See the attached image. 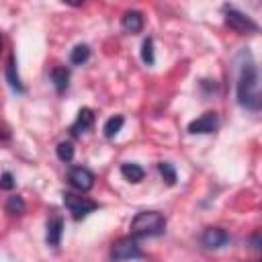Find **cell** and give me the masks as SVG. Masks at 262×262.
I'll return each instance as SVG.
<instances>
[{"label": "cell", "instance_id": "1", "mask_svg": "<svg viewBox=\"0 0 262 262\" xmlns=\"http://www.w3.org/2000/svg\"><path fill=\"white\" fill-rule=\"evenodd\" d=\"M237 84H235V94L239 106L258 113L262 106V96H260V76H258V66L250 51H242L237 55Z\"/></svg>", "mask_w": 262, "mask_h": 262}, {"label": "cell", "instance_id": "2", "mask_svg": "<svg viewBox=\"0 0 262 262\" xmlns=\"http://www.w3.org/2000/svg\"><path fill=\"white\" fill-rule=\"evenodd\" d=\"M131 237H154L166 231V217L158 211H141L131 219Z\"/></svg>", "mask_w": 262, "mask_h": 262}, {"label": "cell", "instance_id": "3", "mask_svg": "<svg viewBox=\"0 0 262 262\" xmlns=\"http://www.w3.org/2000/svg\"><path fill=\"white\" fill-rule=\"evenodd\" d=\"M143 250L139 248L137 239L127 235V237H119L113 246H111V260L113 262H131V260H139L143 258Z\"/></svg>", "mask_w": 262, "mask_h": 262}, {"label": "cell", "instance_id": "4", "mask_svg": "<svg viewBox=\"0 0 262 262\" xmlns=\"http://www.w3.org/2000/svg\"><path fill=\"white\" fill-rule=\"evenodd\" d=\"M223 14H225V25L229 29H233L235 33H239V35H254V33H258V23L252 20L242 10H237L235 6L225 4L223 6Z\"/></svg>", "mask_w": 262, "mask_h": 262}, {"label": "cell", "instance_id": "5", "mask_svg": "<svg viewBox=\"0 0 262 262\" xmlns=\"http://www.w3.org/2000/svg\"><path fill=\"white\" fill-rule=\"evenodd\" d=\"M63 205L68 207V211L72 213V217H74L76 221L84 219L88 213H92L94 209H98V203L90 201L88 196L74 194V192H66V194H63Z\"/></svg>", "mask_w": 262, "mask_h": 262}, {"label": "cell", "instance_id": "6", "mask_svg": "<svg viewBox=\"0 0 262 262\" xmlns=\"http://www.w3.org/2000/svg\"><path fill=\"white\" fill-rule=\"evenodd\" d=\"M68 182L72 184V188H76L80 192H86L94 186V174L84 166H74L68 172Z\"/></svg>", "mask_w": 262, "mask_h": 262}, {"label": "cell", "instance_id": "7", "mask_svg": "<svg viewBox=\"0 0 262 262\" xmlns=\"http://www.w3.org/2000/svg\"><path fill=\"white\" fill-rule=\"evenodd\" d=\"M229 233L223 229V227H207L203 233H201V244L207 248V250H219V248H225L229 244Z\"/></svg>", "mask_w": 262, "mask_h": 262}, {"label": "cell", "instance_id": "8", "mask_svg": "<svg viewBox=\"0 0 262 262\" xmlns=\"http://www.w3.org/2000/svg\"><path fill=\"white\" fill-rule=\"evenodd\" d=\"M217 127H219L217 115H215V113H205V115H201L199 119H194V121L188 123V133L205 135V133H213Z\"/></svg>", "mask_w": 262, "mask_h": 262}, {"label": "cell", "instance_id": "9", "mask_svg": "<svg viewBox=\"0 0 262 262\" xmlns=\"http://www.w3.org/2000/svg\"><path fill=\"white\" fill-rule=\"evenodd\" d=\"M61 235H63V219H61V215H51L49 221H47L45 242H47L51 248H57L59 242H61Z\"/></svg>", "mask_w": 262, "mask_h": 262}, {"label": "cell", "instance_id": "10", "mask_svg": "<svg viewBox=\"0 0 262 262\" xmlns=\"http://www.w3.org/2000/svg\"><path fill=\"white\" fill-rule=\"evenodd\" d=\"M92 125H94V113H92V108L84 106V108L78 111V117H76V121L72 123L70 133H72V135H82V133H86Z\"/></svg>", "mask_w": 262, "mask_h": 262}, {"label": "cell", "instance_id": "11", "mask_svg": "<svg viewBox=\"0 0 262 262\" xmlns=\"http://www.w3.org/2000/svg\"><path fill=\"white\" fill-rule=\"evenodd\" d=\"M121 27L123 31L127 33H139L143 29V14L139 10H127L123 16H121Z\"/></svg>", "mask_w": 262, "mask_h": 262}, {"label": "cell", "instance_id": "12", "mask_svg": "<svg viewBox=\"0 0 262 262\" xmlns=\"http://www.w3.org/2000/svg\"><path fill=\"white\" fill-rule=\"evenodd\" d=\"M51 84L57 94H63L70 86V70L66 66H55L51 70Z\"/></svg>", "mask_w": 262, "mask_h": 262}, {"label": "cell", "instance_id": "13", "mask_svg": "<svg viewBox=\"0 0 262 262\" xmlns=\"http://www.w3.org/2000/svg\"><path fill=\"white\" fill-rule=\"evenodd\" d=\"M6 82H8V86H10L14 92H18V94H23V92H25V86H23L20 76H18V72H16L14 55H10V57L6 59Z\"/></svg>", "mask_w": 262, "mask_h": 262}, {"label": "cell", "instance_id": "14", "mask_svg": "<svg viewBox=\"0 0 262 262\" xmlns=\"http://www.w3.org/2000/svg\"><path fill=\"white\" fill-rule=\"evenodd\" d=\"M121 174H123L129 182H141L143 176H145V170H143L139 164L125 162V164H121Z\"/></svg>", "mask_w": 262, "mask_h": 262}, {"label": "cell", "instance_id": "15", "mask_svg": "<svg viewBox=\"0 0 262 262\" xmlns=\"http://www.w3.org/2000/svg\"><path fill=\"white\" fill-rule=\"evenodd\" d=\"M123 123H125V119H123L121 115H115V117L106 119V123H104V127H102L104 137H106V139H113V137L123 129Z\"/></svg>", "mask_w": 262, "mask_h": 262}, {"label": "cell", "instance_id": "16", "mask_svg": "<svg viewBox=\"0 0 262 262\" xmlns=\"http://www.w3.org/2000/svg\"><path fill=\"white\" fill-rule=\"evenodd\" d=\"M88 59H90V47L84 45V43L76 45V47L72 49V53H70V61H72L74 66H82V63H86Z\"/></svg>", "mask_w": 262, "mask_h": 262}, {"label": "cell", "instance_id": "17", "mask_svg": "<svg viewBox=\"0 0 262 262\" xmlns=\"http://www.w3.org/2000/svg\"><path fill=\"white\" fill-rule=\"evenodd\" d=\"M55 154L61 162H72L74 160V143L72 141H59L57 147H55Z\"/></svg>", "mask_w": 262, "mask_h": 262}, {"label": "cell", "instance_id": "18", "mask_svg": "<svg viewBox=\"0 0 262 262\" xmlns=\"http://www.w3.org/2000/svg\"><path fill=\"white\" fill-rule=\"evenodd\" d=\"M25 209H27V207H25L23 196H18V194L8 196V201H6V211H8L10 215H23Z\"/></svg>", "mask_w": 262, "mask_h": 262}, {"label": "cell", "instance_id": "19", "mask_svg": "<svg viewBox=\"0 0 262 262\" xmlns=\"http://www.w3.org/2000/svg\"><path fill=\"white\" fill-rule=\"evenodd\" d=\"M141 59H143L145 66H154V61H156V57H154V39L151 37L143 39V43H141Z\"/></svg>", "mask_w": 262, "mask_h": 262}, {"label": "cell", "instance_id": "20", "mask_svg": "<svg viewBox=\"0 0 262 262\" xmlns=\"http://www.w3.org/2000/svg\"><path fill=\"white\" fill-rule=\"evenodd\" d=\"M158 170H160V174H162V178L166 180V184H174L176 182V170H174V166L170 164V162H160L158 164Z\"/></svg>", "mask_w": 262, "mask_h": 262}, {"label": "cell", "instance_id": "21", "mask_svg": "<svg viewBox=\"0 0 262 262\" xmlns=\"http://www.w3.org/2000/svg\"><path fill=\"white\" fill-rule=\"evenodd\" d=\"M14 184H16L14 176L10 172H2V176H0V190H12Z\"/></svg>", "mask_w": 262, "mask_h": 262}, {"label": "cell", "instance_id": "22", "mask_svg": "<svg viewBox=\"0 0 262 262\" xmlns=\"http://www.w3.org/2000/svg\"><path fill=\"white\" fill-rule=\"evenodd\" d=\"M258 239H260V233L256 231V233L252 235V248H254V250H258V248H260V244H258Z\"/></svg>", "mask_w": 262, "mask_h": 262}, {"label": "cell", "instance_id": "23", "mask_svg": "<svg viewBox=\"0 0 262 262\" xmlns=\"http://www.w3.org/2000/svg\"><path fill=\"white\" fill-rule=\"evenodd\" d=\"M8 137H10V133H8L6 129H2V127H0V139H8Z\"/></svg>", "mask_w": 262, "mask_h": 262}, {"label": "cell", "instance_id": "24", "mask_svg": "<svg viewBox=\"0 0 262 262\" xmlns=\"http://www.w3.org/2000/svg\"><path fill=\"white\" fill-rule=\"evenodd\" d=\"M0 47H2V35H0Z\"/></svg>", "mask_w": 262, "mask_h": 262}]
</instances>
